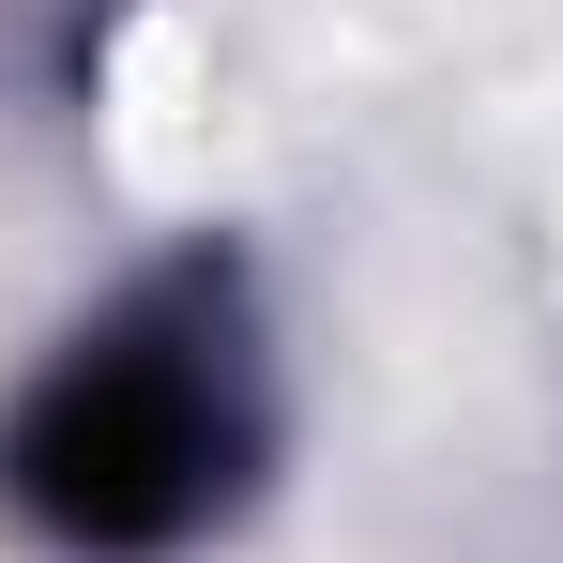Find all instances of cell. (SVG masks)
Wrapping results in <instances>:
<instances>
[{
    "label": "cell",
    "mask_w": 563,
    "mask_h": 563,
    "mask_svg": "<svg viewBox=\"0 0 563 563\" xmlns=\"http://www.w3.org/2000/svg\"><path fill=\"white\" fill-rule=\"evenodd\" d=\"M244 442H260V396H244V351H229L213 289H137L122 320H92L15 396L0 487L46 549L153 563L244 487Z\"/></svg>",
    "instance_id": "obj_1"
}]
</instances>
